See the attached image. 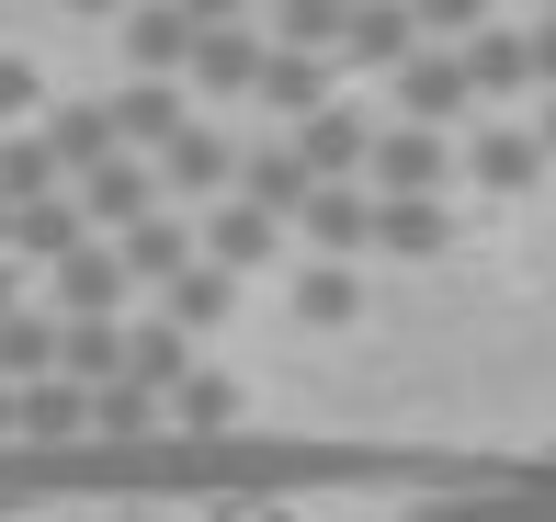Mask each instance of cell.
<instances>
[{"label": "cell", "mask_w": 556, "mask_h": 522, "mask_svg": "<svg viewBox=\"0 0 556 522\" xmlns=\"http://www.w3.org/2000/svg\"><path fill=\"white\" fill-rule=\"evenodd\" d=\"M500 455H432V443H295V432H137V443H0V500H318V488H500Z\"/></svg>", "instance_id": "obj_1"}, {"label": "cell", "mask_w": 556, "mask_h": 522, "mask_svg": "<svg viewBox=\"0 0 556 522\" xmlns=\"http://www.w3.org/2000/svg\"><path fill=\"white\" fill-rule=\"evenodd\" d=\"M364 182H375V205H443L454 148H443V137H420V126H375V148H364Z\"/></svg>", "instance_id": "obj_2"}, {"label": "cell", "mask_w": 556, "mask_h": 522, "mask_svg": "<svg viewBox=\"0 0 556 522\" xmlns=\"http://www.w3.org/2000/svg\"><path fill=\"white\" fill-rule=\"evenodd\" d=\"M193 262L227 272V284H239V272H273V262H285V228H273V216H250L239 193H216L205 228H193Z\"/></svg>", "instance_id": "obj_3"}, {"label": "cell", "mask_w": 556, "mask_h": 522, "mask_svg": "<svg viewBox=\"0 0 556 522\" xmlns=\"http://www.w3.org/2000/svg\"><path fill=\"white\" fill-rule=\"evenodd\" d=\"M227 170H239V148H227L216 126H193V114H182L160 148H148V182H160V193H193V205H216Z\"/></svg>", "instance_id": "obj_4"}, {"label": "cell", "mask_w": 556, "mask_h": 522, "mask_svg": "<svg viewBox=\"0 0 556 522\" xmlns=\"http://www.w3.org/2000/svg\"><path fill=\"white\" fill-rule=\"evenodd\" d=\"M285 148H295V170H307V182H364L375 114H364V103H318V114H307V126H295Z\"/></svg>", "instance_id": "obj_5"}, {"label": "cell", "mask_w": 556, "mask_h": 522, "mask_svg": "<svg viewBox=\"0 0 556 522\" xmlns=\"http://www.w3.org/2000/svg\"><path fill=\"white\" fill-rule=\"evenodd\" d=\"M35 148H46V170H58V182H80V170L114 160V126H103V103H91V91H46Z\"/></svg>", "instance_id": "obj_6"}, {"label": "cell", "mask_w": 556, "mask_h": 522, "mask_svg": "<svg viewBox=\"0 0 556 522\" xmlns=\"http://www.w3.org/2000/svg\"><path fill=\"white\" fill-rule=\"evenodd\" d=\"M68 205H80L91 239H125L137 216H160V182H148V160H103V170H80V182H68Z\"/></svg>", "instance_id": "obj_7"}, {"label": "cell", "mask_w": 556, "mask_h": 522, "mask_svg": "<svg viewBox=\"0 0 556 522\" xmlns=\"http://www.w3.org/2000/svg\"><path fill=\"white\" fill-rule=\"evenodd\" d=\"M387 80H397V126H420V137H443L454 114H466V68H454V46H420V58H397Z\"/></svg>", "instance_id": "obj_8"}, {"label": "cell", "mask_w": 556, "mask_h": 522, "mask_svg": "<svg viewBox=\"0 0 556 522\" xmlns=\"http://www.w3.org/2000/svg\"><path fill=\"white\" fill-rule=\"evenodd\" d=\"M80 432H91V397L68 386V375L12 386V443H23V455H58V443H80Z\"/></svg>", "instance_id": "obj_9"}, {"label": "cell", "mask_w": 556, "mask_h": 522, "mask_svg": "<svg viewBox=\"0 0 556 522\" xmlns=\"http://www.w3.org/2000/svg\"><path fill=\"white\" fill-rule=\"evenodd\" d=\"M103 126H114V160L160 148L170 126H182V80H125V91H103Z\"/></svg>", "instance_id": "obj_10"}, {"label": "cell", "mask_w": 556, "mask_h": 522, "mask_svg": "<svg viewBox=\"0 0 556 522\" xmlns=\"http://www.w3.org/2000/svg\"><path fill=\"white\" fill-rule=\"evenodd\" d=\"M295 228L318 239V262H352V251H364V228H375V193H364V182H307Z\"/></svg>", "instance_id": "obj_11"}, {"label": "cell", "mask_w": 556, "mask_h": 522, "mask_svg": "<svg viewBox=\"0 0 556 522\" xmlns=\"http://www.w3.org/2000/svg\"><path fill=\"white\" fill-rule=\"evenodd\" d=\"M125 58H137V80H182V58H193V23L170 12V0H125Z\"/></svg>", "instance_id": "obj_12"}, {"label": "cell", "mask_w": 556, "mask_h": 522, "mask_svg": "<svg viewBox=\"0 0 556 522\" xmlns=\"http://www.w3.org/2000/svg\"><path fill=\"white\" fill-rule=\"evenodd\" d=\"M80 239H91V228H80V205H68V182H58V193H35V205H12V262L58 272Z\"/></svg>", "instance_id": "obj_13"}, {"label": "cell", "mask_w": 556, "mask_h": 522, "mask_svg": "<svg viewBox=\"0 0 556 522\" xmlns=\"http://www.w3.org/2000/svg\"><path fill=\"white\" fill-rule=\"evenodd\" d=\"M454 68H466V103H500V91H534V68H522V35H511V23H477V35L454 46Z\"/></svg>", "instance_id": "obj_14"}, {"label": "cell", "mask_w": 556, "mask_h": 522, "mask_svg": "<svg viewBox=\"0 0 556 522\" xmlns=\"http://www.w3.org/2000/svg\"><path fill=\"white\" fill-rule=\"evenodd\" d=\"M285 295H295V330H352V318H364V272H352V262L285 272Z\"/></svg>", "instance_id": "obj_15"}, {"label": "cell", "mask_w": 556, "mask_h": 522, "mask_svg": "<svg viewBox=\"0 0 556 522\" xmlns=\"http://www.w3.org/2000/svg\"><path fill=\"white\" fill-rule=\"evenodd\" d=\"M103 251H114V272H125V284H170V272L193 262V228H182V216H137V228H125V239H103Z\"/></svg>", "instance_id": "obj_16"}, {"label": "cell", "mask_w": 556, "mask_h": 522, "mask_svg": "<svg viewBox=\"0 0 556 522\" xmlns=\"http://www.w3.org/2000/svg\"><path fill=\"white\" fill-rule=\"evenodd\" d=\"M250 80H262V35H250V23H216V35H193L182 91H250Z\"/></svg>", "instance_id": "obj_17"}, {"label": "cell", "mask_w": 556, "mask_h": 522, "mask_svg": "<svg viewBox=\"0 0 556 522\" xmlns=\"http://www.w3.org/2000/svg\"><path fill=\"white\" fill-rule=\"evenodd\" d=\"M58 375L80 386V397L114 386L125 375V318H58Z\"/></svg>", "instance_id": "obj_18"}, {"label": "cell", "mask_w": 556, "mask_h": 522, "mask_svg": "<svg viewBox=\"0 0 556 522\" xmlns=\"http://www.w3.org/2000/svg\"><path fill=\"white\" fill-rule=\"evenodd\" d=\"M114 307H125V272H114L103 239H80V251L58 262V307L46 318H114Z\"/></svg>", "instance_id": "obj_19"}, {"label": "cell", "mask_w": 556, "mask_h": 522, "mask_svg": "<svg viewBox=\"0 0 556 522\" xmlns=\"http://www.w3.org/2000/svg\"><path fill=\"white\" fill-rule=\"evenodd\" d=\"M193 375V341L170 330V318H125V386H148V397H170Z\"/></svg>", "instance_id": "obj_20"}, {"label": "cell", "mask_w": 556, "mask_h": 522, "mask_svg": "<svg viewBox=\"0 0 556 522\" xmlns=\"http://www.w3.org/2000/svg\"><path fill=\"white\" fill-rule=\"evenodd\" d=\"M341 58L352 68H397V58H420V35H409L397 0H352V12H341Z\"/></svg>", "instance_id": "obj_21"}, {"label": "cell", "mask_w": 556, "mask_h": 522, "mask_svg": "<svg viewBox=\"0 0 556 522\" xmlns=\"http://www.w3.org/2000/svg\"><path fill=\"white\" fill-rule=\"evenodd\" d=\"M250 103L285 114V126H307V114L330 103V58H273V46H262V80H250Z\"/></svg>", "instance_id": "obj_22"}, {"label": "cell", "mask_w": 556, "mask_h": 522, "mask_svg": "<svg viewBox=\"0 0 556 522\" xmlns=\"http://www.w3.org/2000/svg\"><path fill=\"white\" fill-rule=\"evenodd\" d=\"M364 251H387V262H443V251H454V216H443V205H375Z\"/></svg>", "instance_id": "obj_23"}, {"label": "cell", "mask_w": 556, "mask_h": 522, "mask_svg": "<svg viewBox=\"0 0 556 522\" xmlns=\"http://www.w3.org/2000/svg\"><path fill=\"white\" fill-rule=\"evenodd\" d=\"M227 307H239V284H227V272H205V262H182V272L160 284V318H170L182 341H205V330H216Z\"/></svg>", "instance_id": "obj_24"}, {"label": "cell", "mask_w": 556, "mask_h": 522, "mask_svg": "<svg viewBox=\"0 0 556 522\" xmlns=\"http://www.w3.org/2000/svg\"><path fill=\"white\" fill-rule=\"evenodd\" d=\"M534 137H522V126H477V148H466V182L477 193H534Z\"/></svg>", "instance_id": "obj_25"}, {"label": "cell", "mask_w": 556, "mask_h": 522, "mask_svg": "<svg viewBox=\"0 0 556 522\" xmlns=\"http://www.w3.org/2000/svg\"><path fill=\"white\" fill-rule=\"evenodd\" d=\"M35 375H58V318L12 307V318H0V386H35Z\"/></svg>", "instance_id": "obj_26"}, {"label": "cell", "mask_w": 556, "mask_h": 522, "mask_svg": "<svg viewBox=\"0 0 556 522\" xmlns=\"http://www.w3.org/2000/svg\"><path fill=\"white\" fill-rule=\"evenodd\" d=\"M352 0H273V58H330Z\"/></svg>", "instance_id": "obj_27"}, {"label": "cell", "mask_w": 556, "mask_h": 522, "mask_svg": "<svg viewBox=\"0 0 556 522\" xmlns=\"http://www.w3.org/2000/svg\"><path fill=\"white\" fill-rule=\"evenodd\" d=\"M160 409L182 420V432H239V386H227V375H205V364H193V375L170 386ZM170 420H160V432H170Z\"/></svg>", "instance_id": "obj_28"}, {"label": "cell", "mask_w": 556, "mask_h": 522, "mask_svg": "<svg viewBox=\"0 0 556 522\" xmlns=\"http://www.w3.org/2000/svg\"><path fill=\"white\" fill-rule=\"evenodd\" d=\"M35 193H58L46 148H35V137H0V216H12V205H35Z\"/></svg>", "instance_id": "obj_29"}, {"label": "cell", "mask_w": 556, "mask_h": 522, "mask_svg": "<svg viewBox=\"0 0 556 522\" xmlns=\"http://www.w3.org/2000/svg\"><path fill=\"white\" fill-rule=\"evenodd\" d=\"M397 12H409V35H420V46H432V35H443V46H466L477 23H489V0H397Z\"/></svg>", "instance_id": "obj_30"}, {"label": "cell", "mask_w": 556, "mask_h": 522, "mask_svg": "<svg viewBox=\"0 0 556 522\" xmlns=\"http://www.w3.org/2000/svg\"><path fill=\"white\" fill-rule=\"evenodd\" d=\"M23 114H46V68L35 58H0V137H12Z\"/></svg>", "instance_id": "obj_31"}, {"label": "cell", "mask_w": 556, "mask_h": 522, "mask_svg": "<svg viewBox=\"0 0 556 522\" xmlns=\"http://www.w3.org/2000/svg\"><path fill=\"white\" fill-rule=\"evenodd\" d=\"M522 68H534V91H556V12L522 23Z\"/></svg>", "instance_id": "obj_32"}, {"label": "cell", "mask_w": 556, "mask_h": 522, "mask_svg": "<svg viewBox=\"0 0 556 522\" xmlns=\"http://www.w3.org/2000/svg\"><path fill=\"white\" fill-rule=\"evenodd\" d=\"M170 12H182V23H193V35H216V23H239V12H250V0H170Z\"/></svg>", "instance_id": "obj_33"}, {"label": "cell", "mask_w": 556, "mask_h": 522, "mask_svg": "<svg viewBox=\"0 0 556 522\" xmlns=\"http://www.w3.org/2000/svg\"><path fill=\"white\" fill-rule=\"evenodd\" d=\"M534 160H556V91L534 103Z\"/></svg>", "instance_id": "obj_34"}, {"label": "cell", "mask_w": 556, "mask_h": 522, "mask_svg": "<svg viewBox=\"0 0 556 522\" xmlns=\"http://www.w3.org/2000/svg\"><path fill=\"white\" fill-rule=\"evenodd\" d=\"M58 12H80V23H114V12H125V0H58Z\"/></svg>", "instance_id": "obj_35"}, {"label": "cell", "mask_w": 556, "mask_h": 522, "mask_svg": "<svg viewBox=\"0 0 556 522\" xmlns=\"http://www.w3.org/2000/svg\"><path fill=\"white\" fill-rule=\"evenodd\" d=\"M23 307V262H0V318H12Z\"/></svg>", "instance_id": "obj_36"}, {"label": "cell", "mask_w": 556, "mask_h": 522, "mask_svg": "<svg viewBox=\"0 0 556 522\" xmlns=\"http://www.w3.org/2000/svg\"><path fill=\"white\" fill-rule=\"evenodd\" d=\"M0 262H12V216H0Z\"/></svg>", "instance_id": "obj_37"}, {"label": "cell", "mask_w": 556, "mask_h": 522, "mask_svg": "<svg viewBox=\"0 0 556 522\" xmlns=\"http://www.w3.org/2000/svg\"><path fill=\"white\" fill-rule=\"evenodd\" d=\"M545 12H556V0H545Z\"/></svg>", "instance_id": "obj_38"}, {"label": "cell", "mask_w": 556, "mask_h": 522, "mask_svg": "<svg viewBox=\"0 0 556 522\" xmlns=\"http://www.w3.org/2000/svg\"><path fill=\"white\" fill-rule=\"evenodd\" d=\"M545 466H556V455H545Z\"/></svg>", "instance_id": "obj_39"}]
</instances>
